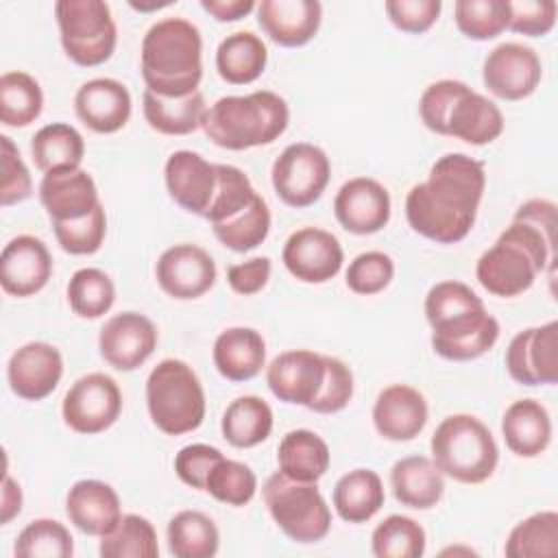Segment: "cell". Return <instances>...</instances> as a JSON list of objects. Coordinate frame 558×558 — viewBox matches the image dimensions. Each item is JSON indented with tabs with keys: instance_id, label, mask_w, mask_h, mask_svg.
<instances>
[{
	"instance_id": "6da1fadb",
	"label": "cell",
	"mask_w": 558,
	"mask_h": 558,
	"mask_svg": "<svg viewBox=\"0 0 558 558\" xmlns=\"http://www.w3.org/2000/svg\"><path fill=\"white\" fill-rule=\"evenodd\" d=\"M484 190V163L464 153H447L434 161L427 181L410 187L408 225L436 244H456L471 233Z\"/></svg>"
},
{
	"instance_id": "7a4b0ae2",
	"label": "cell",
	"mask_w": 558,
	"mask_h": 558,
	"mask_svg": "<svg viewBox=\"0 0 558 558\" xmlns=\"http://www.w3.org/2000/svg\"><path fill=\"white\" fill-rule=\"evenodd\" d=\"M556 259V203L530 198L512 216L475 264L480 286L499 299H512L532 288Z\"/></svg>"
},
{
	"instance_id": "3957f363",
	"label": "cell",
	"mask_w": 558,
	"mask_h": 558,
	"mask_svg": "<svg viewBox=\"0 0 558 558\" xmlns=\"http://www.w3.org/2000/svg\"><path fill=\"white\" fill-rule=\"evenodd\" d=\"M140 61L146 89L168 98L198 92L203 78V37L198 26L185 17L155 22L142 39Z\"/></svg>"
},
{
	"instance_id": "277c9868",
	"label": "cell",
	"mask_w": 558,
	"mask_h": 558,
	"mask_svg": "<svg viewBox=\"0 0 558 558\" xmlns=\"http://www.w3.org/2000/svg\"><path fill=\"white\" fill-rule=\"evenodd\" d=\"M288 122V102L270 89H257L246 96L218 98L207 107L201 129L220 148L246 150L272 144Z\"/></svg>"
},
{
	"instance_id": "5b68a950",
	"label": "cell",
	"mask_w": 558,
	"mask_h": 558,
	"mask_svg": "<svg viewBox=\"0 0 558 558\" xmlns=\"http://www.w3.org/2000/svg\"><path fill=\"white\" fill-rule=\"evenodd\" d=\"M429 451L442 475L460 484L486 482L499 462L490 429L473 414H449L432 434Z\"/></svg>"
},
{
	"instance_id": "8992f818",
	"label": "cell",
	"mask_w": 558,
	"mask_h": 558,
	"mask_svg": "<svg viewBox=\"0 0 558 558\" xmlns=\"http://www.w3.org/2000/svg\"><path fill=\"white\" fill-rule=\"evenodd\" d=\"M146 408L153 425L181 436L201 427L205 418V390L198 375L183 360H161L146 379Z\"/></svg>"
},
{
	"instance_id": "52a82bcc",
	"label": "cell",
	"mask_w": 558,
	"mask_h": 558,
	"mask_svg": "<svg viewBox=\"0 0 558 558\" xmlns=\"http://www.w3.org/2000/svg\"><path fill=\"white\" fill-rule=\"evenodd\" d=\"M262 495L272 521L290 541L307 545L329 534L331 510L316 482H299L277 471L266 480Z\"/></svg>"
},
{
	"instance_id": "ba28073f",
	"label": "cell",
	"mask_w": 558,
	"mask_h": 558,
	"mask_svg": "<svg viewBox=\"0 0 558 558\" xmlns=\"http://www.w3.org/2000/svg\"><path fill=\"white\" fill-rule=\"evenodd\" d=\"M59 39L68 59L94 68L105 63L118 44L111 9L102 0H59L54 4Z\"/></svg>"
},
{
	"instance_id": "9c48e42d",
	"label": "cell",
	"mask_w": 558,
	"mask_h": 558,
	"mask_svg": "<svg viewBox=\"0 0 558 558\" xmlns=\"http://www.w3.org/2000/svg\"><path fill=\"white\" fill-rule=\"evenodd\" d=\"M331 177V163L323 148L310 142L288 144L272 163L270 181L279 201L290 207L314 205Z\"/></svg>"
},
{
	"instance_id": "30bf717a",
	"label": "cell",
	"mask_w": 558,
	"mask_h": 558,
	"mask_svg": "<svg viewBox=\"0 0 558 558\" xmlns=\"http://www.w3.org/2000/svg\"><path fill=\"white\" fill-rule=\"evenodd\" d=\"M122 412V392L118 381L107 373H87L78 377L63 397V423L85 436L109 429Z\"/></svg>"
},
{
	"instance_id": "8fae6325",
	"label": "cell",
	"mask_w": 558,
	"mask_h": 558,
	"mask_svg": "<svg viewBox=\"0 0 558 558\" xmlns=\"http://www.w3.org/2000/svg\"><path fill=\"white\" fill-rule=\"evenodd\" d=\"M543 78L541 57L534 48L519 41L495 46L482 65L486 89L501 100H523L536 92Z\"/></svg>"
},
{
	"instance_id": "7c38bea8",
	"label": "cell",
	"mask_w": 558,
	"mask_h": 558,
	"mask_svg": "<svg viewBox=\"0 0 558 558\" xmlns=\"http://www.w3.org/2000/svg\"><path fill=\"white\" fill-rule=\"evenodd\" d=\"M506 368L521 386H554L558 381V323L519 331L506 349Z\"/></svg>"
},
{
	"instance_id": "4fadbf2b",
	"label": "cell",
	"mask_w": 558,
	"mask_h": 558,
	"mask_svg": "<svg viewBox=\"0 0 558 558\" xmlns=\"http://www.w3.org/2000/svg\"><path fill=\"white\" fill-rule=\"evenodd\" d=\"M281 259L294 279L303 283H325L340 272L344 251L331 231L301 227L288 235Z\"/></svg>"
},
{
	"instance_id": "5bb4252c",
	"label": "cell",
	"mask_w": 558,
	"mask_h": 558,
	"mask_svg": "<svg viewBox=\"0 0 558 558\" xmlns=\"http://www.w3.org/2000/svg\"><path fill=\"white\" fill-rule=\"evenodd\" d=\"M499 323L486 307L466 310L432 325V349L451 362H469L495 347Z\"/></svg>"
},
{
	"instance_id": "9a60e30c",
	"label": "cell",
	"mask_w": 558,
	"mask_h": 558,
	"mask_svg": "<svg viewBox=\"0 0 558 558\" xmlns=\"http://www.w3.org/2000/svg\"><path fill=\"white\" fill-rule=\"evenodd\" d=\"M216 262L198 244H174L166 248L157 264L155 277L159 288L179 301L198 299L216 283Z\"/></svg>"
},
{
	"instance_id": "2e32d148",
	"label": "cell",
	"mask_w": 558,
	"mask_h": 558,
	"mask_svg": "<svg viewBox=\"0 0 558 558\" xmlns=\"http://www.w3.org/2000/svg\"><path fill=\"white\" fill-rule=\"evenodd\" d=\"M157 340V327L148 316L140 312H120L102 325L98 349L109 366L131 373L153 355Z\"/></svg>"
},
{
	"instance_id": "e0dca14e",
	"label": "cell",
	"mask_w": 558,
	"mask_h": 558,
	"mask_svg": "<svg viewBox=\"0 0 558 558\" xmlns=\"http://www.w3.org/2000/svg\"><path fill=\"white\" fill-rule=\"evenodd\" d=\"M392 203L388 190L371 177H353L340 185L333 198V214L342 229L355 235L381 231L390 220Z\"/></svg>"
},
{
	"instance_id": "ac0fdd59",
	"label": "cell",
	"mask_w": 558,
	"mask_h": 558,
	"mask_svg": "<svg viewBox=\"0 0 558 558\" xmlns=\"http://www.w3.org/2000/svg\"><path fill=\"white\" fill-rule=\"evenodd\" d=\"M63 377L61 351L41 340H33L13 351L7 364V379L13 395L24 401H41Z\"/></svg>"
},
{
	"instance_id": "d6986e66",
	"label": "cell",
	"mask_w": 558,
	"mask_h": 558,
	"mask_svg": "<svg viewBox=\"0 0 558 558\" xmlns=\"http://www.w3.org/2000/svg\"><path fill=\"white\" fill-rule=\"evenodd\" d=\"M52 277V255L44 240L17 235L0 253V286L7 294L26 299L46 288Z\"/></svg>"
},
{
	"instance_id": "ffe728a7",
	"label": "cell",
	"mask_w": 558,
	"mask_h": 558,
	"mask_svg": "<svg viewBox=\"0 0 558 558\" xmlns=\"http://www.w3.org/2000/svg\"><path fill=\"white\" fill-rule=\"evenodd\" d=\"M323 379L325 355L310 349L283 351L266 366V384L283 403L310 408L320 392Z\"/></svg>"
},
{
	"instance_id": "44dd1931",
	"label": "cell",
	"mask_w": 558,
	"mask_h": 558,
	"mask_svg": "<svg viewBox=\"0 0 558 558\" xmlns=\"http://www.w3.org/2000/svg\"><path fill=\"white\" fill-rule=\"evenodd\" d=\"M163 181L170 198L194 216H205L216 192V163L194 150H174L163 166Z\"/></svg>"
},
{
	"instance_id": "7402d4cb",
	"label": "cell",
	"mask_w": 558,
	"mask_h": 558,
	"mask_svg": "<svg viewBox=\"0 0 558 558\" xmlns=\"http://www.w3.org/2000/svg\"><path fill=\"white\" fill-rule=\"evenodd\" d=\"M76 118L94 133H116L120 131L133 111L131 94L124 83L116 78H92L85 81L74 94Z\"/></svg>"
},
{
	"instance_id": "603a6c76",
	"label": "cell",
	"mask_w": 558,
	"mask_h": 558,
	"mask_svg": "<svg viewBox=\"0 0 558 558\" xmlns=\"http://www.w3.org/2000/svg\"><path fill=\"white\" fill-rule=\"evenodd\" d=\"M427 414L429 410L423 392L408 384H392L375 399L373 425L386 440L408 442L423 432Z\"/></svg>"
},
{
	"instance_id": "cb8c5ba5",
	"label": "cell",
	"mask_w": 558,
	"mask_h": 558,
	"mask_svg": "<svg viewBox=\"0 0 558 558\" xmlns=\"http://www.w3.org/2000/svg\"><path fill=\"white\" fill-rule=\"evenodd\" d=\"M39 201L52 222L83 218L100 205L96 181L83 168H63L44 174Z\"/></svg>"
},
{
	"instance_id": "d4e9b609",
	"label": "cell",
	"mask_w": 558,
	"mask_h": 558,
	"mask_svg": "<svg viewBox=\"0 0 558 558\" xmlns=\"http://www.w3.org/2000/svg\"><path fill=\"white\" fill-rule=\"evenodd\" d=\"M262 31L279 46L299 48L312 41L323 22L318 0H262L257 4Z\"/></svg>"
},
{
	"instance_id": "484cf974",
	"label": "cell",
	"mask_w": 558,
	"mask_h": 558,
	"mask_svg": "<svg viewBox=\"0 0 558 558\" xmlns=\"http://www.w3.org/2000/svg\"><path fill=\"white\" fill-rule=\"evenodd\" d=\"M65 514L76 530L100 538L122 519L120 497L107 482L78 480L65 495Z\"/></svg>"
},
{
	"instance_id": "4316f807",
	"label": "cell",
	"mask_w": 558,
	"mask_h": 558,
	"mask_svg": "<svg viewBox=\"0 0 558 558\" xmlns=\"http://www.w3.org/2000/svg\"><path fill=\"white\" fill-rule=\"evenodd\" d=\"M216 371L229 381H248L266 364V342L253 327H227L211 349Z\"/></svg>"
},
{
	"instance_id": "83f0119b",
	"label": "cell",
	"mask_w": 558,
	"mask_h": 558,
	"mask_svg": "<svg viewBox=\"0 0 558 558\" xmlns=\"http://www.w3.org/2000/svg\"><path fill=\"white\" fill-rule=\"evenodd\" d=\"M506 447L519 458H536L551 442V416L536 399L512 401L501 416Z\"/></svg>"
},
{
	"instance_id": "f1b7e54d",
	"label": "cell",
	"mask_w": 558,
	"mask_h": 558,
	"mask_svg": "<svg viewBox=\"0 0 558 558\" xmlns=\"http://www.w3.org/2000/svg\"><path fill=\"white\" fill-rule=\"evenodd\" d=\"M504 133V113L486 96L473 92L471 87L453 102L445 135L462 140L471 146H486Z\"/></svg>"
},
{
	"instance_id": "f546056e",
	"label": "cell",
	"mask_w": 558,
	"mask_h": 558,
	"mask_svg": "<svg viewBox=\"0 0 558 558\" xmlns=\"http://www.w3.org/2000/svg\"><path fill=\"white\" fill-rule=\"evenodd\" d=\"M390 486L401 506L427 510L442 499L445 475L432 458L405 456L392 464Z\"/></svg>"
},
{
	"instance_id": "4dcf8cb0",
	"label": "cell",
	"mask_w": 558,
	"mask_h": 558,
	"mask_svg": "<svg viewBox=\"0 0 558 558\" xmlns=\"http://www.w3.org/2000/svg\"><path fill=\"white\" fill-rule=\"evenodd\" d=\"M268 63V50L253 31H235L216 48V70L231 85H248L257 81Z\"/></svg>"
},
{
	"instance_id": "1f68e13d",
	"label": "cell",
	"mask_w": 558,
	"mask_h": 558,
	"mask_svg": "<svg viewBox=\"0 0 558 558\" xmlns=\"http://www.w3.org/2000/svg\"><path fill=\"white\" fill-rule=\"evenodd\" d=\"M331 501L342 521H371L386 501L384 482L373 469H353L336 482Z\"/></svg>"
},
{
	"instance_id": "d6a6232c",
	"label": "cell",
	"mask_w": 558,
	"mask_h": 558,
	"mask_svg": "<svg viewBox=\"0 0 558 558\" xmlns=\"http://www.w3.org/2000/svg\"><path fill=\"white\" fill-rule=\"evenodd\" d=\"M142 111L150 129L163 135H187L203 124L207 105L201 92H192L181 98L159 96L144 89Z\"/></svg>"
},
{
	"instance_id": "836d02e7",
	"label": "cell",
	"mask_w": 558,
	"mask_h": 558,
	"mask_svg": "<svg viewBox=\"0 0 558 558\" xmlns=\"http://www.w3.org/2000/svg\"><path fill=\"white\" fill-rule=\"evenodd\" d=\"M331 462L327 442L312 429L288 432L277 449L279 471L299 482H318Z\"/></svg>"
},
{
	"instance_id": "e575fe53",
	"label": "cell",
	"mask_w": 558,
	"mask_h": 558,
	"mask_svg": "<svg viewBox=\"0 0 558 558\" xmlns=\"http://www.w3.org/2000/svg\"><path fill=\"white\" fill-rule=\"evenodd\" d=\"M272 423V410L262 397L242 395L227 405L220 429L231 447L248 449L270 436Z\"/></svg>"
},
{
	"instance_id": "d590c367",
	"label": "cell",
	"mask_w": 558,
	"mask_h": 558,
	"mask_svg": "<svg viewBox=\"0 0 558 558\" xmlns=\"http://www.w3.org/2000/svg\"><path fill=\"white\" fill-rule=\"evenodd\" d=\"M31 155L44 174L63 168H81L85 157V140L74 126L65 122H52L33 135Z\"/></svg>"
},
{
	"instance_id": "8d00e7d4",
	"label": "cell",
	"mask_w": 558,
	"mask_h": 558,
	"mask_svg": "<svg viewBox=\"0 0 558 558\" xmlns=\"http://www.w3.org/2000/svg\"><path fill=\"white\" fill-rule=\"evenodd\" d=\"M168 549L174 558H211L220 547L216 523L201 510H181L168 521Z\"/></svg>"
},
{
	"instance_id": "74e56055",
	"label": "cell",
	"mask_w": 558,
	"mask_h": 558,
	"mask_svg": "<svg viewBox=\"0 0 558 558\" xmlns=\"http://www.w3.org/2000/svg\"><path fill=\"white\" fill-rule=\"evenodd\" d=\"M44 92L28 72L13 70L0 76V120L4 126H28L41 116Z\"/></svg>"
},
{
	"instance_id": "f35d334b",
	"label": "cell",
	"mask_w": 558,
	"mask_h": 558,
	"mask_svg": "<svg viewBox=\"0 0 558 558\" xmlns=\"http://www.w3.org/2000/svg\"><path fill=\"white\" fill-rule=\"evenodd\" d=\"M508 558H547L558 554V512L541 510L519 521L504 545Z\"/></svg>"
},
{
	"instance_id": "ab89813d",
	"label": "cell",
	"mask_w": 558,
	"mask_h": 558,
	"mask_svg": "<svg viewBox=\"0 0 558 558\" xmlns=\"http://www.w3.org/2000/svg\"><path fill=\"white\" fill-rule=\"evenodd\" d=\"M211 231L222 246L235 253L253 251L268 238L270 231L268 203L259 194H255V198L242 211L225 222L211 225Z\"/></svg>"
},
{
	"instance_id": "60d3db41",
	"label": "cell",
	"mask_w": 558,
	"mask_h": 558,
	"mask_svg": "<svg viewBox=\"0 0 558 558\" xmlns=\"http://www.w3.org/2000/svg\"><path fill=\"white\" fill-rule=\"evenodd\" d=\"M102 558H155L159 554L157 532L146 517L122 514L118 525L100 536Z\"/></svg>"
},
{
	"instance_id": "b9f144b4",
	"label": "cell",
	"mask_w": 558,
	"mask_h": 558,
	"mask_svg": "<svg viewBox=\"0 0 558 558\" xmlns=\"http://www.w3.org/2000/svg\"><path fill=\"white\" fill-rule=\"evenodd\" d=\"M425 530L405 514L386 517L371 534V549L377 558H418L425 554Z\"/></svg>"
},
{
	"instance_id": "7bdbcfd3",
	"label": "cell",
	"mask_w": 558,
	"mask_h": 558,
	"mask_svg": "<svg viewBox=\"0 0 558 558\" xmlns=\"http://www.w3.org/2000/svg\"><path fill=\"white\" fill-rule=\"evenodd\" d=\"M68 303L78 318H100L116 301V286L100 268H78L68 281Z\"/></svg>"
},
{
	"instance_id": "ee69618b",
	"label": "cell",
	"mask_w": 558,
	"mask_h": 558,
	"mask_svg": "<svg viewBox=\"0 0 558 558\" xmlns=\"http://www.w3.org/2000/svg\"><path fill=\"white\" fill-rule=\"evenodd\" d=\"M453 20L464 37L488 41L508 28L510 7L508 0H458Z\"/></svg>"
},
{
	"instance_id": "f6af8a7d",
	"label": "cell",
	"mask_w": 558,
	"mask_h": 558,
	"mask_svg": "<svg viewBox=\"0 0 558 558\" xmlns=\"http://www.w3.org/2000/svg\"><path fill=\"white\" fill-rule=\"evenodd\" d=\"M13 554L17 558H70L74 538L61 521L35 519L17 534Z\"/></svg>"
},
{
	"instance_id": "bcb514c9",
	"label": "cell",
	"mask_w": 558,
	"mask_h": 558,
	"mask_svg": "<svg viewBox=\"0 0 558 558\" xmlns=\"http://www.w3.org/2000/svg\"><path fill=\"white\" fill-rule=\"evenodd\" d=\"M216 192L209 203V209L205 211V220L209 225H218L242 211L253 198H255V187L251 179L244 174V170L229 166V163H216Z\"/></svg>"
},
{
	"instance_id": "7dc6e473",
	"label": "cell",
	"mask_w": 558,
	"mask_h": 558,
	"mask_svg": "<svg viewBox=\"0 0 558 558\" xmlns=\"http://www.w3.org/2000/svg\"><path fill=\"white\" fill-rule=\"evenodd\" d=\"M205 493L227 506H246L257 493V475L244 462L222 458L207 475Z\"/></svg>"
},
{
	"instance_id": "c3c4849f",
	"label": "cell",
	"mask_w": 558,
	"mask_h": 558,
	"mask_svg": "<svg viewBox=\"0 0 558 558\" xmlns=\"http://www.w3.org/2000/svg\"><path fill=\"white\" fill-rule=\"evenodd\" d=\"M57 244L70 255H92L96 253L107 235V214L102 203L94 207L83 218L52 222Z\"/></svg>"
},
{
	"instance_id": "681fc988",
	"label": "cell",
	"mask_w": 558,
	"mask_h": 558,
	"mask_svg": "<svg viewBox=\"0 0 558 558\" xmlns=\"http://www.w3.org/2000/svg\"><path fill=\"white\" fill-rule=\"evenodd\" d=\"M395 277V262L384 251H366L349 262L344 272L347 288L355 294L371 296L384 292Z\"/></svg>"
},
{
	"instance_id": "f907efd6",
	"label": "cell",
	"mask_w": 558,
	"mask_h": 558,
	"mask_svg": "<svg viewBox=\"0 0 558 558\" xmlns=\"http://www.w3.org/2000/svg\"><path fill=\"white\" fill-rule=\"evenodd\" d=\"M477 307H484V301L471 290V286L456 279L434 283L425 296V318L429 327L449 316Z\"/></svg>"
},
{
	"instance_id": "816d5d0a",
	"label": "cell",
	"mask_w": 558,
	"mask_h": 558,
	"mask_svg": "<svg viewBox=\"0 0 558 558\" xmlns=\"http://www.w3.org/2000/svg\"><path fill=\"white\" fill-rule=\"evenodd\" d=\"M469 89V85L464 81L458 78H440L432 85H427L421 94L418 100V116L423 120V124L438 133L445 135V124H447V116L453 107V102Z\"/></svg>"
},
{
	"instance_id": "f5cc1de1",
	"label": "cell",
	"mask_w": 558,
	"mask_h": 558,
	"mask_svg": "<svg viewBox=\"0 0 558 558\" xmlns=\"http://www.w3.org/2000/svg\"><path fill=\"white\" fill-rule=\"evenodd\" d=\"M0 205L11 207L31 196L33 181L17 146L9 135H0Z\"/></svg>"
},
{
	"instance_id": "db71d44e",
	"label": "cell",
	"mask_w": 558,
	"mask_h": 558,
	"mask_svg": "<svg viewBox=\"0 0 558 558\" xmlns=\"http://www.w3.org/2000/svg\"><path fill=\"white\" fill-rule=\"evenodd\" d=\"M353 397V373L351 368L331 355H325V379L318 397L307 410L318 414H336L349 405Z\"/></svg>"
},
{
	"instance_id": "11a10c76",
	"label": "cell",
	"mask_w": 558,
	"mask_h": 558,
	"mask_svg": "<svg viewBox=\"0 0 558 558\" xmlns=\"http://www.w3.org/2000/svg\"><path fill=\"white\" fill-rule=\"evenodd\" d=\"M508 28L527 37H543L556 26L558 4L554 0H508Z\"/></svg>"
},
{
	"instance_id": "9f6ffc18",
	"label": "cell",
	"mask_w": 558,
	"mask_h": 558,
	"mask_svg": "<svg viewBox=\"0 0 558 558\" xmlns=\"http://www.w3.org/2000/svg\"><path fill=\"white\" fill-rule=\"evenodd\" d=\"M222 458H225V453L218 447H211L205 442H192V445L181 447L179 453L174 456V473L190 488L205 490L209 471Z\"/></svg>"
},
{
	"instance_id": "6f0895ef",
	"label": "cell",
	"mask_w": 558,
	"mask_h": 558,
	"mask_svg": "<svg viewBox=\"0 0 558 558\" xmlns=\"http://www.w3.org/2000/svg\"><path fill=\"white\" fill-rule=\"evenodd\" d=\"M384 9L392 26L410 35H421L436 24L442 11V2L440 0H388Z\"/></svg>"
},
{
	"instance_id": "680465c9",
	"label": "cell",
	"mask_w": 558,
	"mask_h": 558,
	"mask_svg": "<svg viewBox=\"0 0 558 558\" xmlns=\"http://www.w3.org/2000/svg\"><path fill=\"white\" fill-rule=\"evenodd\" d=\"M272 272L270 257H251L240 264H231L227 268V281L233 292L251 296L266 288Z\"/></svg>"
},
{
	"instance_id": "91938a15",
	"label": "cell",
	"mask_w": 558,
	"mask_h": 558,
	"mask_svg": "<svg viewBox=\"0 0 558 558\" xmlns=\"http://www.w3.org/2000/svg\"><path fill=\"white\" fill-rule=\"evenodd\" d=\"M201 7L216 22H238L257 9L253 0H201Z\"/></svg>"
},
{
	"instance_id": "94428289",
	"label": "cell",
	"mask_w": 558,
	"mask_h": 558,
	"mask_svg": "<svg viewBox=\"0 0 558 558\" xmlns=\"http://www.w3.org/2000/svg\"><path fill=\"white\" fill-rule=\"evenodd\" d=\"M20 510H22V488L9 473H4L2 495H0V523L7 525L13 517L20 514Z\"/></svg>"
},
{
	"instance_id": "6125c7cd",
	"label": "cell",
	"mask_w": 558,
	"mask_h": 558,
	"mask_svg": "<svg viewBox=\"0 0 558 558\" xmlns=\"http://www.w3.org/2000/svg\"><path fill=\"white\" fill-rule=\"evenodd\" d=\"M170 2H150V4H137V2H131V7L133 9H137V11H153V9H161V7H168Z\"/></svg>"
}]
</instances>
